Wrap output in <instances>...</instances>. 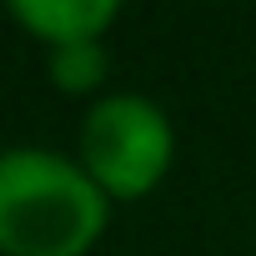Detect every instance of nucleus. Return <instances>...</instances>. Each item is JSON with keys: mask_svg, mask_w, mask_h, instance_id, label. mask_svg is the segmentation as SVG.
<instances>
[{"mask_svg": "<svg viewBox=\"0 0 256 256\" xmlns=\"http://www.w3.org/2000/svg\"><path fill=\"white\" fill-rule=\"evenodd\" d=\"M110 226V196L76 156L50 146L0 151V256H90Z\"/></svg>", "mask_w": 256, "mask_h": 256, "instance_id": "1", "label": "nucleus"}, {"mask_svg": "<svg viewBox=\"0 0 256 256\" xmlns=\"http://www.w3.org/2000/svg\"><path fill=\"white\" fill-rule=\"evenodd\" d=\"M76 161L116 201H146L176 166V120L141 90H106L80 120Z\"/></svg>", "mask_w": 256, "mask_h": 256, "instance_id": "2", "label": "nucleus"}, {"mask_svg": "<svg viewBox=\"0 0 256 256\" xmlns=\"http://www.w3.org/2000/svg\"><path fill=\"white\" fill-rule=\"evenodd\" d=\"M6 16L40 50H66V46L106 40L110 26L120 20V6L116 0H10Z\"/></svg>", "mask_w": 256, "mask_h": 256, "instance_id": "3", "label": "nucleus"}, {"mask_svg": "<svg viewBox=\"0 0 256 256\" xmlns=\"http://www.w3.org/2000/svg\"><path fill=\"white\" fill-rule=\"evenodd\" d=\"M46 76L60 96H106V76H110V56H106V40H90V46H66V50H46Z\"/></svg>", "mask_w": 256, "mask_h": 256, "instance_id": "4", "label": "nucleus"}]
</instances>
